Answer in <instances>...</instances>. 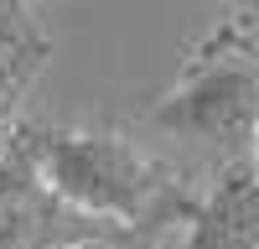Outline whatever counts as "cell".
Returning <instances> with one entry per match:
<instances>
[{
	"label": "cell",
	"instance_id": "6da1fadb",
	"mask_svg": "<svg viewBox=\"0 0 259 249\" xmlns=\"http://www.w3.org/2000/svg\"><path fill=\"white\" fill-rule=\"evenodd\" d=\"M21 151L31 156L41 182L73 213L109 228H177L192 213L182 172L145 156L124 130H78V124H31L21 130Z\"/></svg>",
	"mask_w": 259,
	"mask_h": 249
},
{
	"label": "cell",
	"instance_id": "7a4b0ae2",
	"mask_svg": "<svg viewBox=\"0 0 259 249\" xmlns=\"http://www.w3.org/2000/svg\"><path fill=\"white\" fill-rule=\"evenodd\" d=\"M145 130L197 151L212 172L254 161L259 135V42L233 21H218L182 52L171 89L135 114Z\"/></svg>",
	"mask_w": 259,
	"mask_h": 249
},
{
	"label": "cell",
	"instance_id": "3957f363",
	"mask_svg": "<svg viewBox=\"0 0 259 249\" xmlns=\"http://www.w3.org/2000/svg\"><path fill=\"white\" fill-rule=\"evenodd\" d=\"M109 223H94L62 202L31 156L16 151L0 161V249H78L83 239L104 234Z\"/></svg>",
	"mask_w": 259,
	"mask_h": 249
},
{
	"label": "cell",
	"instance_id": "277c9868",
	"mask_svg": "<svg viewBox=\"0 0 259 249\" xmlns=\"http://www.w3.org/2000/svg\"><path fill=\"white\" fill-rule=\"evenodd\" d=\"M177 249H259V166L254 161L212 172L207 192L192 197Z\"/></svg>",
	"mask_w": 259,
	"mask_h": 249
},
{
	"label": "cell",
	"instance_id": "5b68a950",
	"mask_svg": "<svg viewBox=\"0 0 259 249\" xmlns=\"http://www.w3.org/2000/svg\"><path fill=\"white\" fill-rule=\"evenodd\" d=\"M47 57H52V36L41 31L36 11L0 21V161L16 151L21 130H26V99L47 68Z\"/></svg>",
	"mask_w": 259,
	"mask_h": 249
},
{
	"label": "cell",
	"instance_id": "8992f818",
	"mask_svg": "<svg viewBox=\"0 0 259 249\" xmlns=\"http://www.w3.org/2000/svg\"><path fill=\"white\" fill-rule=\"evenodd\" d=\"M166 234L171 228H104V234L83 239L78 249H166Z\"/></svg>",
	"mask_w": 259,
	"mask_h": 249
},
{
	"label": "cell",
	"instance_id": "52a82bcc",
	"mask_svg": "<svg viewBox=\"0 0 259 249\" xmlns=\"http://www.w3.org/2000/svg\"><path fill=\"white\" fill-rule=\"evenodd\" d=\"M218 6L228 11L223 21H233L244 36H254V42H259V0H218Z\"/></svg>",
	"mask_w": 259,
	"mask_h": 249
},
{
	"label": "cell",
	"instance_id": "ba28073f",
	"mask_svg": "<svg viewBox=\"0 0 259 249\" xmlns=\"http://www.w3.org/2000/svg\"><path fill=\"white\" fill-rule=\"evenodd\" d=\"M21 11H36V0H0V21H6V16H21Z\"/></svg>",
	"mask_w": 259,
	"mask_h": 249
},
{
	"label": "cell",
	"instance_id": "9c48e42d",
	"mask_svg": "<svg viewBox=\"0 0 259 249\" xmlns=\"http://www.w3.org/2000/svg\"><path fill=\"white\" fill-rule=\"evenodd\" d=\"M254 166H259V135H254Z\"/></svg>",
	"mask_w": 259,
	"mask_h": 249
}]
</instances>
